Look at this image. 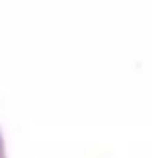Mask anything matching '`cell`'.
Masks as SVG:
<instances>
[{"label":"cell","instance_id":"cell-1","mask_svg":"<svg viewBox=\"0 0 152 158\" xmlns=\"http://www.w3.org/2000/svg\"><path fill=\"white\" fill-rule=\"evenodd\" d=\"M0 158H6V151H4V141H2V135H0Z\"/></svg>","mask_w":152,"mask_h":158}]
</instances>
